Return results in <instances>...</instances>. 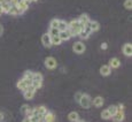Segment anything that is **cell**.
Returning <instances> with one entry per match:
<instances>
[{"label": "cell", "mask_w": 132, "mask_h": 122, "mask_svg": "<svg viewBox=\"0 0 132 122\" xmlns=\"http://www.w3.org/2000/svg\"><path fill=\"white\" fill-rule=\"evenodd\" d=\"M36 91L37 90L32 85L28 86L27 90L23 91V97H24V99H27V100H31V99H34L35 95H36Z\"/></svg>", "instance_id": "8992f818"}, {"label": "cell", "mask_w": 132, "mask_h": 122, "mask_svg": "<svg viewBox=\"0 0 132 122\" xmlns=\"http://www.w3.org/2000/svg\"><path fill=\"white\" fill-rule=\"evenodd\" d=\"M57 24H59V19H53L50 22V28H56L57 29Z\"/></svg>", "instance_id": "4dcf8cb0"}, {"label": "cell", "mask_w": 132, "mask_h": 122, "mask_svg": "<svg viewBox=\"0 0 132 122\" xmlns=\"http://www.w3.org/2000/svg\"><path fill=\"white\" fill-rule=\"evenodd\" d=\"M7 14H9V15H13V16H17V15H22L23 13H22L21 11L19 9V7L16 6V5H11V8H9V11Z\"/></svg>", "instance_id": "9a60e30c"}, {"label": "cell", "mask_w": 132, "mask_h": 122, "mask_svg": "<svg viewBox=\"0 0 132 122\" xmlns=\"http://www.w3.org/2000/svg\"><path fill=\"white\" fill-rule=\"evenodd\" d=\"M22 122H32L31 120H30V118H28V116H25V118L23 119V121Z\"/></svg>", "instance_id": "d590c367"}, {"label": "cell", "mask_w": 132, "mask_h": 122, "mask_svg": "<svg viewBox=\"0 0 132 122\" xmlns=\"http://www.w3.org/2000/svg\"><path fill=\"white\" fill-rule=\"evenodd\" d=\"M85 27L86 25L80 24L78 22V20H72V21H70L68 23V31L70 32L71 37H77V36H79L80 31H83L85 29Z\"/></svg>", "instance_id": "6da1fadb"}, {"label": "cell", "mask_w": 132, "mask_h": 122, "mask_svg": "<svg viewBox=\"0 0 132 122\" xmlns=\"http://www.w3.org/2000/svg\"><path fill=\"white\" fill-rule=\"evenodd\" d=\"M122 52H123V54L125 55V57H131L132 55V45H131V43H126V44H124L123 47H122Z\"/></svg>", "instance_id": "8fae6325"}, {"label": "cell", "mask_w": 132, "mask_h": 122, "mask_svg": "<svg viewBox=\"0 0 132 122\" xmlns=\"http://www.w3.org/2000/svg\"><path fill=\"white\" fill-rule=\"evenodd\" d=\"M78 104L80 105V107L85 108V110H88V108L92 106V98H91V96L87 95V93H83L82 98L78 101Z\"/></svg>", "instance_id": "7a4b0ae2"}, {"label": "cell", "mask_w": 132, "mask_h": 122, "mask_svg": "<svg viewBox=\"0 0 132 122\" xmlns=\"http://www.w3.org/2000/svg\"><path fill=\"white\" fill-rule=\"evenodd\" d=\"M21 113L24 114V115L28 116V118H30V116L34 115V107H30L29 105L24 104V105H22V107H21Z\"/></svg>", "instance_id": "9c48e42d"}, {"label": "cell", "mask_w": 132, "mask_h": 122, "mask_svg": "<svg viewBox=\"0 0 132 122\" xmlns=\"http://www.w3.org/2000/svg\"><path fill=\"white\" fill-rule=\"evenodd\" d=\"M84 122H85V121H84Z\"/></svg>", "instance_id": "ab89813d"}, {"label": "cell", "mask_w": 132, "mask_h": 122, "mask_svg": "<svg viewBox=\"0 0 132 122\" xmlns=\"http://www.w3.org/2000/svg\"><path fill=\"white\" fill-rule=\"evenodd\" d=\"M0 7H1V9H2V12L4 13H8L9 8H11V4L7 2V1H4V2L0 4Z\"/></svg>", "instance_id": "d4e9b609"}, {"label": "cell", "mask_w": 132, "mask_h": 122, "mask_svg": "<svg viewBox=\"0 0 132 122\" xmlns=\"http://www.w3.org/2000/svg\"><path fill=\"white\" fill-rule=\"evenodd\" d=\"M72 50L76 54H83L86 50V46L83 42H76L72 46Z\"/></svg>", "instance_id": "52a82bcc"}, {"label": "cell", "mask_w": 132, "mask_h": 122, "mask_svg": "<svg viewBox=\"0 0 132 122\" xmlns=\"http://www.w3.org/2000/svg\"><path fill=\"white\" fill-rule=\"evenodd\" d=\"M101 49H102V50H107L108 49V44H107V43H102V44H101Z\"/></svg>", "instance_id": "836d02e7"}, {"label": "cell", "mask_w": 132, "mask_h": 122, "mask_svg": "<svg viewBox=\"0 0 132 122\" xmlns=\"http://www.w3.org/2000/svg\"><path fill=\"white\" fill-rule=\"evenodd\" d=\"M59 34H60L59 29H56V28H50V31H48V35H50L51 37L59 36Z\"/></svg>", "instance_id": "484cf974"}, {"label": "cell", "mask_w": 132, "mask_h": 122, "mask_svg": "<svg viewBox=\"0 0 132 122\" xmlns=\"http://www.w3.org/2000/svg\"><path fill=\"white\" fill-rule=\"evenodd\" d=\"M101 118H102L103 120H109V119H111V115L109 114V112L107 111V108L101 112Z\"/></svg>", "instance_id": "4316f807"}, {"label": "cell", "mask_w": 132, "mask_h": 122, "mask_svg": "<svg viewBox=\"0 0 132 122\" xmlns=\"http://www.w3.org/2000/svg\"><path fill=\"white\" fill-rule=\"evenodd\" d=\"M124 7H125L126 9H129V11H131L132 9V0H125V1H124Z\"/></svg>", "instance_id": "1f68e13d"}, {"label": "cell", "mask_w": 132, "mask_h": 122, "mask_svg": "<svg viewBox=\"0 0 132 122\" xmlns=\"http://www.w3.org/2000/svg\"><path fill=\"white\" fill-rule=\"evenodd\" d=\"M124 119H125V113H124V111H122V110H117V112L111 116V120L114 122H122Z\"/></svg>", "instance_id": "ba28073f"}, {"label": "cell", "mask_w": 132, "mask_h": 122, "mask_svg": "<svg viewBox=\"0 0 132 122\" xmlns=\"http://www.w3.org/2000/svg\"><path fill=\"white\" fill-rule=\"evenodd\" d=\"M87 25H88V28H90L92 34L93 32H96L99 29H100V24H99V22H96V21H90V23Z\"/></svg>", "instance_id": "ac0fdd59"}, {"label": "cell", "mask_w": 132, "mask_h": 122, "mask_svg": "<svg viewBox=\"0 0 132 122\" xmlns=\"http://www.w3.org/2000/svg\"><path fill=\"white\" fill-rule=\"evenodd\" d=\"M34 73H35V72H31V70H27V72H24V74H23V76H22V77L28 78V80H31V81H32V76H34Z\"/></svg>", "instance_id": "f1b7e54d"}, {"label": "cell", "mask_w": 132, "mask_h": 122, "mask_svg": "<svg viewBox=\"0 0 132 122\" xmlns=\"http://www.w3.org/2000/svg\"><path fill=\"white\" fill-rule=\"evenodd\" d=\"M30 4H31V2H30L29 0H22V1H20L19 4L16 5V6L19 7V9H20V11H21L22 13H24L28 8H29Z\"/></svg>", "instance_id": "4fadbf2b"}, {"label": "cell", "mask_w": 132, "mask_h": 122, "mask_svg": "<svg viewBox=\"0 0 132 122\" xmlns=\"http://www.w3.org/2000/svg\"><path fill=\"white\" fill-rule=\"evenodd\" d=\"M2 32H4V28H2V25L0 24V37L2 36Z\"/></svg>", "instance_id": "8d00e7d4"}, {"label": "cell", "mask_w": 132, "mask_h": 122, "mask_svg": "<svg viewBox=\"0 0 132 122\" xmlns=\"http://www.w3.org/2000/svg\"><path fill=\"white\" fill-rule=\"evenodd\" d=\"M4 14V12H2V9H1V7H0V16H1V15Z\"/></svg>", "instance_id": "74e56055"}, {"label": "cell", "mask_w": 132, "mask_h": 122, "mask_svg": "<svg viewBox=\"0 0 132 122\" xmlns=\"http://www.w3.org/2000/svg\"><path fill=\"white\" fill-rule=\"evenodd\" d=\"M100 74L102 76H109L111 74V68L108 65H102L100 67Z\"/></svg>", "instance_id": "e0dca14e"}, {"label": "cell", "mask_w": 132, "mask_h": 122, "mask_svg": "<svg viewBox=\"0 0 132 122\" xmlns=\"http://www.w3.org/2000/svg\"><path fill=\"white\" fill-rule=\"evenodd\" d=\"M44 65H45V67H46L47 69L53 70V69H55V68L57 67V61H56L55 58H53V57H47L46 59H45Z\"/></svg>", "instance_id": "5b68a950"}, {"label": "cell", "mask_w": 132, "mask_h": 122, "mask_svg": "<svg viewBox=\"0 0 132 122\" xmlns=\"http://www.w3.org/2000/svg\"><path fill=\"white\" fill-rule=\"evenodd\" d=\"M44 121L45 122H55V115H54V113H52V112L48 111L47 113L44 115Z\"/></svg>", "instance_id": "7402d4cb"}, {"label": "cell", "mask_w": 132, "mask_h": 122, "mask_svg": "<svg viewBox=\"0 0 132 122\" xmlns=\"http://www.w3.org/2000/svg\"><path fill=\"white\" fill-rule=\"evenodd\" d=\"M68 120L70 122H78L79 121V114L77 112H70L68 114Z\"/></svg>", "instance_id": "ffe728a7"}, {"label": "cell", "mask_w": 132, "mask_h": 122, "mask_svg": "<svg viewBox=\"0 0 132 122\" xmlns=\"http://www.w3.org/2000/svg\"><path fill=\"white\" fill-rule=\"evenodd\" d=\"M82 96H83V92L82 91H77V92L75 93V101H79L80 100V98H82Z\"/></svg>", "instance_id": "d6a6232c"}, {"label": "cell", "mask_w": 132, "mask_h": 122, "mask_svg": "<svg viewBox=\"0 0 132 122\" xmlns=\"http://www.w3.org/2000/svg\"><path fill=\"white\" fill-rule=\"evenodd\" d=\"M51 42H52V46H53V45H55V46H59V45L62 44V40L60 39L59 36L51 37Z\"/></svg>", "instance_id": "cb8c5ba5"}, {"label": "cell", "mask_w": 132, "mask_h": 122, "mask_svg": "<svg viewBox=\"0 0 132 122\" xmlns=\"http://www.w3.org/2000/svg\"><path fill=\"white\" fill-rule=\"evenodd\" d=\"M42 43L43 45H44L45 47H47V49H50V47H52V42H51V36L48 34H44L42 36Z\"/></svg>", "instance_id": "7c38bea8"}, {"label": "cell", "mask_w": 132, "mask_h": 122, "mask_svg": "<svg viewBox=\"0 0 132 122\" xmlns=\"http://www.w3.org/2000/svg\"><path fill=\"white\" fill-rule=\"evenodd\" d=\"M31 83H32V81L31 80H28V78H24V77H22L21 80L17 82V84H16V86H17V89H19L20 91H25L28 89V86H30L31 85Z\"/></svg>", "instance_id": "277c9868"}, {"label": "cell", "mask_w": 132, "mask_h": 122, "mask_svg": "<svg viewBox=\"0 0 132 122\" xmlns=\"http://www.w3.org/2000/svg\"><path fill=\"white\" fill-rule=\"evenodd\" d=\"M43 80H44V77H43L42 73H34L31 85L34 86L36 90H38V89L42 88V85H43Z\"/></svg>", "instance_id": "3957f363"}, {"label": "cell", "mask_w": 132, "mask_h": 122, "mask_svg": "<svg viewBox=\"0 0 132 122\" xmlns=\"http://www.w3.org/2000/svg\"><path fill=\"white\" fill-rule=\"evenodd\" d=\"M30 2H36V1H38V0H29Z\"/></svg>", "instance_id": "f35d334b"}, {"label": "cell", "mask_w": 132, "mask_h": 122, "mask_svg": "<svg viewBox=\"0 0 132 122\" xmlns=\"http://www.w3.org/2000/svg\"><path fill=\"white\" fill-rule=\"evenodd\" d=\"M90 32L88 31H86V30H83V31H80V34H79V37L82 38V39H87L88 37H90Z\"/></svg>", "instance_id": "f546056e"}, {"label": "cell", "mask_w": 132, "mask_h": 122, "mask_svg": "<svg viewBox=\"0 0 132 122\" xmlns=\"http://www.w3.org/2000/svg\"><path fill=\"white\" fill-rule=\"evenodd\" d=\"M77 20H78V22H79L80 24H83V25H87L88 23H90V21H91L90 16H88L87 14H82Z\"/></svg>", "instance_id": "2e32d148"}, {"label": "cell", "mask_w": 132, "mask_h": 122, "mask_svg": "<svg viewBox=\"0 0 132 122\" xmlns=\"http://www.w3.org/2000/svg\"><path fill=\"white\" fill-rule=\"evenodd\" d=\"M57 29H59V31H65V30H68V22H65L64 20H59Z\"/></svg>", "instance_id": "603a6c76"}, {"label": "cell", "mask_w": 132, "mask_h": 122, "mask_svg": "<svg viewBox=\"0 0 132 122\" xmlns=\"http://www.w3.org/2000/svg\"><path fill=\"white\" fill-rule=\"evenodd\" d=\"M5 120V114L2 112H0V122H4Z\"/></svg>", "instance_id": "e575fe53"}, {"label": "cell", "mask_w": 132, "mask_h": 122, "mask_svg": "<svg viewBox=\"0 0 132 122\" xmlns=\"http://www.w3.org/2000/svg\"><path fill=\"white\" fill-rule=\"evenodd\" d=\"M108 66L111 68V69H116V68H118L121 66V60L117 59V58H111V59L109 60Z\"/></svg>", "instance_id": "5bb4252c"}, {"label": "cell", "mask_w": 132, "mask_h": 122, "mask_svg": "<svg viewBox=\"0 0 132 122\" xmlns=\"http://www.w3.org/2000/svg\"><path fill=\"white\" fill-rule=\"evenodd\" d=\"M103 103H105V100H103V98L100 97V96L95 97V98L92 100V104H93V106H94V107H102Z\"/></svg>", "instance_id": "d6986e66"}, {"label": "cell", "mask_w": 132, "mask_h": 122, "mask_svg": "<svg viewBox=\"0 0 132 122\" xmlns=\"http://www.w3.org/2000/svg\"><path fill=\"white\" fill-rule=\"evenodd\" d=\"M107 111L109 112V114H110V115L113 116L114 114H115L116 112H117V106H116V105H110V106H109V107L107 108Z\"/></svg>", "instance_id": "83f0119b"}, {"label": "cell", "mask_w": 132, "mask_h": 122, "mask_svg": "<svg viewBox=\"0 0 132 122\" xmlns=\"http://www.w3.org/2000/svg\"><path fill=\"white\" fill-rule=\"evenodd\" d=\"M48 112L47 107L45 106H37V107H34V115H43L44 116Z\"/></svg>", "instance_id": "30bf717a"}, {"label": "cell", "mask_w": 132, "mask_h": 122, "mask_svg": "<svg viewBox=\"0 0 132 122\" xmlns=\"http://www.w3.org/2000/svg\"><path fill=\"white\" fill-rule=\"evenodd\" d=\"M59 37L62 42H64V40H69L71 38V35H70V32L68 30H65V31H60Z\"/></svg>", "instance_id": "44dd1931"}]
</instances>
